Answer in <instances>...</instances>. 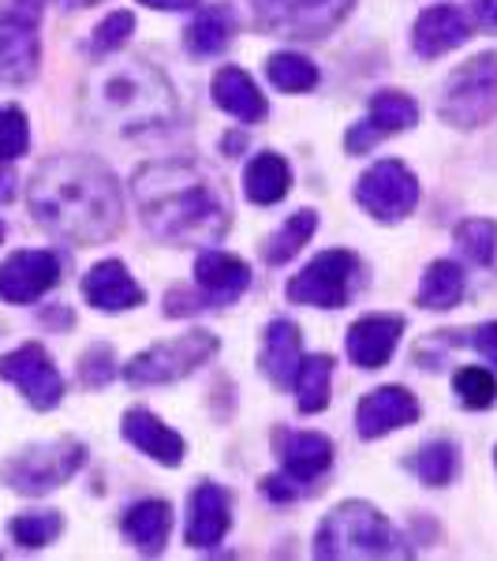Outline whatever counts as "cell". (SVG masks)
Segmentation results:
<instances>
[{
    "label": "cell",
    "mask_w": 497,
    "mask_h": 561,
    "mask_svg": "<svg viewBox=\"0 0 497 561\" xmlns=\"http://www.w3.org/2000/svg\"><path fill=\"white\" fill-rule=\"evenodd\" d=\"M367 121L374 124L378 131L390 139V135L404 131V128H415L419 124V105H415V98L401 94V90H378L374 98H370V113Z\"/></svg>",
    "instance_id": "f1b7e54d"
},
{
    "label": "cell",
    "mask_w": 497,
    "mask_h": 561,
    "mask_svg": "<svg viewBox=\"0 0 497 561\" xmlns=\"http://www.w3.org/2000/svg\"><path fill=\"white\" fill-rule=\"evenodd\" d=\"M404 319L401 314H363V319L351 322L345 348L348 359L363 370H378L393 359L396 345H401Z\"/></svg>",
    "instance_id": "9a60e30c"
},
{
    "label": "cell",
    "mask_w": 497,
    "mask_h": 561,
    "mask_svg": "<svg viewBox=\"0 0 497 561\" xmlns=\"http://www.w3.org/2000/svg\"><path fill=\"white\" fill-rule=\"evenodd\" d=\"M408 472L427 486H449L460 472V449L449 438L441 442H427L419 454H412L408 460Z\"/></svg>",
    "instance_id": "83f0119b"
},
{
    "label": "cell",
    "mask_w": 497,
    "mask_h": 561,
    "mask_svg": "<svg viewBox=\"0 0 497 561\" xmlns=\"http://www.w3.org/2000/svg\"><path fill=\"white\" fill-rule=\"evenodd\" d=\"M330 378H333V359L330 356H311L303 359L296 370V404L303 415H319L330 404Z\"/></svg>",
    "instance_id": "f546056e"
},
{
    "label": "cell",
    "mask_w": 497,
    "mask_h": 561,
    "mask_svg": "<svg viewBox=\"0 0 497 561\" xmlns=\"http://www.w3.org/2000/svg\"><path fill=\"white\" fill-rule=\"evenodd\" d=\"M60 280V259L53 251H15L0 266V300L34 304Z\"/></svg>",
    "instance_id": "4fadbf2b"
},
{
    "label": "cell",
    "mask_w": 497,
    "mask_h": 561,
    "mask_svg": "<svg viewBox=\"0 0 497 561\" xmlns=\"http://www.w3.org/2000/svg\"><path fill=\"white\" fill-rule=\"evenodd\" d=\"M464 288H467L464 266L453 259H438V262H430L427 274H423L415 304H419L423 311H453V307L464 300Z\"/></svg>",
    "instance_id": "484cf974"
},
{
    "label": "cell",
    "mask_w": 497,
    "mask_h": 561,
    "mask_svg": "<svg viewBox=\"0 0 497 561\" xmlns=\"http://www.w3.org/2000/svg\"><path fill=\"white\" fill-rule=\"evenodd\" d=\"M83 296L97 311H131L142 304V285L128 274L120 259H105L83 277Z\"/></svg>",
    "instance_id": "ffe728a7"
},
{
    "label": "cell",
    "mask_w": 497,
    "mask_h": 561,
    "mask_svg": "<svg viewBox=\"0 0 497 561\" xmlns=\"http://www.w3.org/2000/svg\"><path fill=\"white\" fill-rule=\"evenodd\" d=\"M131 31H135V15L131 12H108V20L97 23L90 49H94L97 57H105V53H116L124 42L131 38Z\"/></svg>",
    "instance_id": "8d00e7d4"
},
{
    "label": "cell",
    "mask_w": 497,
    "mask_h": 561,
    "mask_svg": "<svg viewBox=\"0 0 497 561\" xmlns=\"http://www.w3.org/2000/svg\"><path fill=\"white\" fill-rule=\"evenodd\" d=\"M356 0H251L255 23L281 38L319 42L351 12Z\"/></svg>",
    "instance_id": "9c48e42d"
},
{
    "label": "cell",
    "mask_w": 497,
    "mask_h": 561,
    "mask_svg": "<svg viewBox=\"0 0 497 561\" xmlns=\"http://www.w3.org/2000/svg\"><path fill=\"white\" fill-rule=\"evenodd\" d=\"M277 460L292 483H311L333 465V442L314 431L277 434Z\"/></svg>",
    "instance_id": "44dd1931"
},
{
    "label": "cell",
    "mask_w": 497,
    "mask_h": 561,
    "mask_svg": "<svg viewBox=\"0 0 497 561\" xmlns=\"http://www.w3.org/2000/svg\"><path fill=\"white\" fill-rule=\"evenodd\" d=\"M232 524V513H229V494L221 491L217 483H198L192 497H187V547L195 550H206V547H217L224 539Z\"/></svg>",
    "instance_id": "ac0fdd59"
},
{
    "label": "cell",
    "mask_w": 497,
    "mask_h": 561,
    "mask_svg": "<svg viewBox=\"0 0 497 561\" xmlns=\"http://www.w3.org/2000/svg\"><path fill=\"white\" fill-rule=\"evenodd\" d=\"M314 558H408V547L370 502H345L322 520L314 536Z\"/></svg>",
    "instance_id": "277c9868"
},
{
    "label": "cell",
    "mask_w": 497,
    "mask_h": 561,
    "mask_svg": "<svg viewBox=\"0 0 497 561\" xmlns=\"http://www.w3.org/2000/svg\"><path fill=\"white\" fill-rule=\"evenodd\" d=\"M456 248L464 251L467 262L483 270H497V221L486 217H467L456 225Z\"/></svg>",
    "instance_id": "1f68e13d"
},
{
    "label": "cell",
    "mask_w": 497,
    "mask_h": 561,
    "mask_svg": "<svg viewBox=\"0 0 497 561\" xmlns=\"http://www.w3.org/2000/svg\"><path fill=\"white\" fill-rule=\"evenodd\" d=\"M221 147H224V153H236V150H243V135H224Z\"/></svg>",
    "instance_id": "f6af8a7d"
},
{
    "label": "cell",
    "mask_w": 497,
    "mask_h": 561,
    "mask_svg": "<svg viewBox=\"0 0 497 561\" xmlns=\"http://www.w3.org/2000/svg\"><path fill=\"white\" fill-rule=\"evenodd\" d=\"M453 389L467 409H490L497 401V378L486 367H460L453 375Z\"/></svg>",
    "instance_id": "e575fe53"
},
{
    "label": "cell",
    "mask_w": 497,
    "mask_h": 561,
    "mask_svg": "<svg viewBox=\"0 0 497 561\" xmlns=\"http://www.w3.org/2000/svg\"><path fill=\"white\" fill-rule=\"evenodd\" d=\"M382 139H385V135L378 131L374 124H370L367 116H363V121H359V124H351V131L345 135V147H348L351 153H370V150H374Z\"/></svg>",
    "instance_id": "ab89813d"
},
{
    "label": "cell",
    "mask_w": 497,
    "mask_h": 561,
    "mask_svg": "<svg viewBox=\"0 0 497 561\" xmlns=\"http://www.w3.org/2000/svg\"><path fill=\"white\" fill-rule=\"evenodd\" d=\"M314 229H319V214L314 210H300L292 214L288 221L281 225V229L274 232V237L266 240V248H262V255H266L269 266H285L288 259L300 255V248L307 240L314 237Z\"/></svg>",
    "instance_id": "4dcf8cb0"
},
{
    "label": "cell",
    "mask_w": 497,
    "mask_h": 561,
    "mask_svg": "<svg viewBox=\"0 0 497 561\" xmlns=\"http://www.w3.org/2000/svg\"><path fill=\"white\" fill-rule=\"evenodd\" d=\"M438 116L453 128H483L497 116V53H483V57L460 65L453 76L446 79L441 90Z\"/></svg>",
    "instance_id": "5b68a950"
},
{
    "label": "cell",
    "mask_w": 497,
    "mask_h": 561,
    "mask_svg": "<svg viewBox=\"0 0 497 561\" xmlns=\"http://www.w3.org/2000/svg\"><path fill=\"white\" fill-rule=\"evenodd\" d=\"M120 431L139 454H147L150 460H158V465H165V468H176L187 454V442L180 438L169 423H161L150 409H128L124 412Z\"/></svg>",
    "instance_id": "d6986e66"
},
{
    "label": "cell",
    "mask_w": 497,
    "mask_h": 561,
    "mask_svg": "<svg viewBox=\"0 0 497 561\" xmlns=\"http://www.w3.org/2000/svg\"><path fill=\"white\" fill-rule=\"evenodd\" d=\"M65 8H90V4H102V0H60Z\"/></svg>",
    "instance_id": "bcb514c9"
},
{
    "label": "cell",
    "mask_w": 497,
    "mask_h": 561,
    "mask_svg": "<svg viewBox=\"0 0 497 561\" xmlns=\"http://www.w3.org/2000/svg\"><path fill=\"white\" fill-rule=\"evenodd\" d=\"M217 356V337L210 330H192V333H180L173 341H158L147 352L131 359L124 367V378L128 386H169L187 378L192 370H198L203 364H210Z\"/></svg>",
    "instance_id": "52a82bcc"
},
{
    "label": "cell",
    "mask_w": 497,
    "mask_h": 561,
    "mask_svg": "<svg viewBox=\"0 0 497 561\" xmlns=\"http://www.w3.org/2000/svg\"><path fill=\"white\" fill-rule=\"evenodd\" d=\"M363 280V262L351 251H322L307 266L288 280V300L303 307H322V311H337L351 300L356 285Z\"/></svg>",
    "instance_id": "ba28073f"
},
{
    "label": "cell",
    "mask_w": 497,
    "mask_h": 561,
    "mask_svg": "<svg viewBox=\"0 0 497 561\" xmlns=\"http://www.w3.org/2000/svg\"><path fill=\"white\" fill-rule=\"evenodd\" d=\"M494 465H497V449H494Z\"/></svg>",
    "instance_id": "c3c4849f"
},
{
    "label": "cell",
    "mask_w": 497,
    "mask_h": 561,
    "mask_svg": "<svg viewBox=\"0 0 497 561\" xmlns=\"http://www.w3.org/2000/svg\"><path fill=\"white\" fill-rule=\"evenodd\" d=\"M31 147V128H26V113L20 105L0 108V161L23 158Z\"/></svg>",
    "instance_id": "d590c367"
},
{
    "label": "cell",
    "mask_w": 497,
    "mask_h": 561,
    "mask_svg": "<svg viewBox=\"0 0 497 561\" xmlns=\"http://www.w3.org/2000/svg\"><path fill=\"white\" fill-rule=\"evenodd\" d=\"M86 105L102 124L120 131H147L165 128L176 121V94L173 83L153 65L128 60V65H108L90 79Z\"/></svg>",
    "instance_id": "3957f363"
},
{
    "label": "cell",
    "mask_w": 497,
    "mask_h": 561,
    "mask_svg": "<svg viewBox=\"0 0 497 561\" xmlns=\"http://www.w3.org/2000/svg\"><path fill=\"white\" fill-rule=\"evenodd\" d=\"M15 184H20V180H15V173L8 169V161H0V203H12Z\"/></svg>",
    "instance_id": "ee69618b"
},
{
    "label": "cell",
    "mask_w": 497,
    "mask_h": 561,
    "mask_svg": "<svg viewBox=\"0 0 497 561\" xmlns=\"http://www.w3.org/2000/svg\"><path fill=\"white\" fill-rule=\"evenodd\" d=\"M472 12L486 31H497V0H472Z\"/></svg>",
    "instance_id": "60d3db41"
},
{
    "label": "cell",
    "mask_w": 497,
    "mask_h": 561,
    "mask_svg": "<svg viewBox=\"0 0 497 561\" xmlns=\"http://www.w3.org/2000/svg\"><path fill=\"white\" fill-rule=\"evenodd\" d=\"M356 203L385 225L404 221L419 206V180L404 161H378L356 184Z\"/></svg>",
    "instance_id": "8fae6325"
},
{
    "label": "cell",
    "mask_w": 497,
    "mask_h": 561,
    "mask_svg": "<svg viewBox=\"0 0 497 561\" xmlns=\"http://www.w3.org/2000/svg\"><path fill=\"white\" fill-rule=\"evenodd\" d=\"M262 491H266L269 497H274V502H292V497H296L292 486H288L285 479H277V476H269L266 483H262Z\"/></svg>",
    "instance_id": "b9f144b4"
},
{
    "label": "cell",
    "mask_w": 497,
    "mask_h": 561,
    "mask_svg": "<svg viewBox=\"0 0 497 561\" xmlns=\"http://www.w3.org/2000/svg\"><path fill=\"white\" fill-rule=\"evenodd\" d=\"M124 536L135 550H142V554H161L169 542V531H173V510H169V502H161V497H147V502L131 505L128 513H124L120 520Z\"/></svg>",
    "instance_id": "cb8c5ba5"
},
{
    "label": "cell",
    "mask_w": 497,
    "mask_h": 561,
    "mask_svg": "<svg viewBox=\"0 0 497 561\" xmlns=\"http://www.w3.org/2000/svg\"><path fill=\"white\" fill-rule=\"evenodd\" d=\"M266 76L277 90H288V94H307V90L319 87V68L300 53H274L266 65Z\"/></svg>",
    "instance_id": "d6a6232c"
},
{
    "label": "cell",
    "mask_w": 497,
    "mask_h": 561,
    "mask_svg": "<svg viewBox=\"0 0 497 561\" xmlns=\"http://www.w3.org/2000/svg\"><path fill=\"white\" fill-rule=\"evenodd\" d=\"M139 4L153 8V12H187V8H198V0H139Z\"/></svg>",
    "instance_id": "7bdbcfd3"
},
{
    "label": "cell",
    "mask_w": 497,
    "mask_h": 561,
    "mask_svg": "<svg viewBox=\"0 0 497 561\" xmlns=\"http://www.w3.org/2000/svg\"><path fill=\"white\" fill-rule=\"evenodd\" d=\"M441 341H449V345H467V348L483 352V356L490 359V364H497V322H483L472 333L446 330V333H441Z\"/></svg>",
    "instance_id": "f35d334b"
},
{
    "label": "cell",
    "mask_w": 497,
    "mask_h": 561,
    "mask_svg": "<svg viewBox=\"0 0 497 561\" xmlns=\"http://www.w3.org/2000/svg\"><path fill=\"white\" fill-rule=\"evenodd\" d=\"M26 203L45 232L83 248L116 237L124 221V198L113 173L86 153H60L42 161L26 187Z\"/></svg>",
    "instance_id": "6da1fadb"
},
{
    "label": "cell",
    "mask_w": 497,
    "mask_h": 561,
    "mask_svg": "<svg viewBox=\"0 0 497 561\" xmlns=\"http://www.w3.org/2000/svg\"><path fill=\"white\" fill-rule=\"evenodd\" d=\"M86 465V446L76 438H57V442H45V446H31L23 454H15L0 468L4 483L12 491H20L26 497H38L49 494L57 486H65L79 468Z\"/></svg>",
    "instance_id": "8992f818"
},
{
    "label": "cell",
    "mask_w": 497,
    "mask_h": 561,
    "mask_svg": "<svg viewBox=\"0 0 497 561\" xmlns=\"http://www.w3.org/2000/svg\"><path fill=\"white\" fill-rule=\"evenodd\" d=\"M0 378L20 389L26 397V404L38 412L57 409L60 397H65V378H60V370L53 367L49 352H45L38 341L8 352V356L0 359Z\"/></svg>",
    "instance_id": "7c38bea8"
},
{
    "label": "cell",
    "mask_w": 497,
    "mask_h": 561,
    "mask_svg": "<svg viewBox=\"0 0 497 561\" xmlns=\"http://www.w3.org/2000/svg\"><path fill=\"white\" fill-rule=\"evenodd\" d=\"M262 370L269 375V382L277 389H288L296 382V370L303 364V341L296 322L274 319L266 325V337H262Z\"/></svg>",
    "instance_id": "7402d4cb"
},
{
    "label": "cell",
    "mask_w": 497,
    "mask_h": 561,
    "mask_svg": "<svg viewBox=\"0 0 497 561\" xmlns=\"http://www.w3.org/2000/svg\"><path fill=\"white\" fill-rule=\"evenodd\" d=\"M113 348L108 345H90L83 352V359H79V382L90 386V389H102L108 386V378L116 375V367H113Z\"/></svg>",
    "instance_id": "74e56055"
},
{
    "label": "cell",
    "mask_w": 497,
    "mask_h": 561,
    "mask_svg": "<svg viewBox=\"0 0 497 561\" xmlns=\"http://www.w3.org/2000/svg\"><path fill=\"white\" fill-rule=\"evenodd\" d=\"M195 285L203 288L206 307H224L240 300L251 285V266L229 251H203L195 259Z\"/></svg>",
    "instance_id": "2e32d148"
},
{
    "label": "cell",
    "mask_w": 497,
    "mask_h": 561,
    "mask_svg": "<svg viewBox=\"0 0 497 561\" xmlns=\"http://www.w3.org/2000/svg\"><path fill=\"white\" fill-rule=\"evenodd\" d=\"M419 415L423 409H419V401H415V393H408L404 386H382L359 401L356 431H359V438L374 442V438H385L390 431L412 427Z\"/></svg>",
    "instance_id": "5bb4252c"
},
{
    "label": "cell",
    "mask_w": 497,
    "mask_h": 561,
    "mask_svg": "<svg viewBox=\"0 0 497 561\" xmlns=\"http://www.w3.org/2000/svg\"><path fill=\"white\" fill-rule=\"evenodd\" d=\"M8 531H12V539L20 542L26 550H42L49 547L53 539L65 531V517H60L57 510H42V513H23V517H15L8 524Z\"/></svg>",
    "instance_id": "836d02e7"
},
{
    "label": "cell",
    "mask_w": 497,
    "mask_h": 561,
    "mask_svg": "<svg viewBox=\"0 0 497 561\" xmlns=\"http://www.w3.org/2000/svg\"><path fill=\"white\" fill-rule=\"evenodd\" d=\"M232 42V12L224 4H206L198 8V15L187 23L184 45L192 57H217Z\"/></svg>",
    "instance_id": "4316f807"
},
{
    "label": "cell",
    "mask_w": 497,
    "mask_h": 561,
    "mask_svg": "<svg viewBox=\"0 0 497 561\" xmlns=\"http://www.w3.org/2000/svg\"><path fill=\"white\" fill-rule=\"evenodd\" d=\"M38 23L42 0H4L0 4V76L8 83H31L38 71Z\"/></svg>",
    "instance_id": "30bf717a"
},
{
    "label": "cell",
    "mask_w": 497,
    "mask_h": 561,
    "mask_svg": "<svg viewBox=\"0 0 497 561\" xmlns=\"http://www.w3.org/2000/svg\"><path fill=\"white\" fill-rule=\"evenodd\" d=\"M0 240H4V221H0Z\"/></svg>",
    "instance_id": "7dc6e473"
},
{
    "label": "cell",
    "mask_w": 497,
    "mask_h": 561,
    "mask_svg": "<svg viewBox=\"0 0 497 561\" xmlns=\"http://www.w3.org/2000/svg\"><path fill=\"white\" fill-rule=\"evenodd\" d=\"M135 203L142 225L161 243L198 248L229 232L232 210L213 176L192 161H150L135 173Z\"/></svg>",
    "instance_id": "7a4b0ae2"
},
{
    "label": "cell",
    "mask_w": 497,
    "mask_h": 561,
    "mask_svg": "<svg viewBox=\"0 0 497 561\" xmlns=\"http://www.w3.org/2000/svg\"><path fill=\"white\" fill-rule=\"evenodd\" d=\"M467 38H472V20H467L460 8L453 4H438V8H427V12L415 20L412 26V45L419 57H446V53L460 49Z\"/></svg>",
    "instance_id": "e0dca14e"
},
{
    "label": "cell",
    "mask_w": 497,
    "mask_h": 561,
    "mask_svg": "<svg viewBox=\"0 0 497 561\" xmlns=\"http://www.w3.org/2000/svg\"><path fill=\"white\" fill-rule=\"evenodd\" d=\"M243 192L255 206H274L292 192V169L281 153L262 150L247 161V173H243Z\"/></svg>",
    "instance_id": "d4e9b609"
},
{
    "label": "cell",
    "mask_w": 497,
    "mask_h": 561,
    "mask_svg": "<svg viewBox=\"0 0 497 561\" xmlns=\"http://www.w3.org/2000/svg\"><path fill=\"white\" fill-rule=\"evenodd\" d=\"M213 105L221 108V113L236 116L240 124H258L262 116L269 113V105H266V98H262V90L255 87V79L236 65L221 68L213 76Z\"/></svg>",
    "instance_id": "603a6c76"
}]
</instances>
